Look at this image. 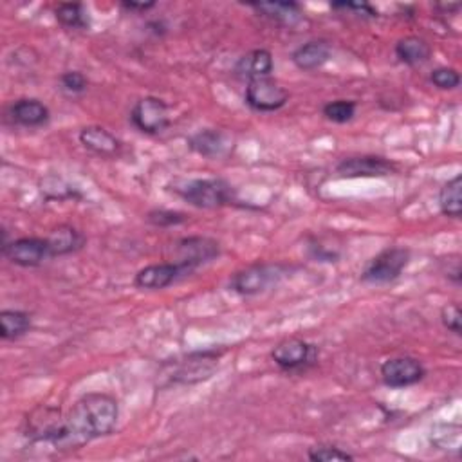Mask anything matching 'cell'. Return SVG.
I'll return each instance as SVG.
<instances>
[{"label":"cell","instance_id":"obj_1","mask_svg":"<svg viewBox=\"0 0 462 462\" xmlns=\"http://www.w3.org/2000/svg\"><path fill=\"white\" fill-rule=\"evenodd\" d=\"M120 418V404L112 395L91 392L82 395L64 418V425L54 448H82L91 441L114 432Z\"/></svg>","mask_w":462,"mask_h":462},{"label":"cell","instance_id":"obj_2","mask_svg":"<svg viewBox=\"0 0 462 462\" xmlns=\"http://www.w3.org/2000/svg\"><path fill=\"white\" fill-rule=\"evenodd\" d=\"M166 190L199 210H217L235 203V192L224 179H176Z\"/></svg>","mask_w":462,"mask_h":462},{"label":"cell","instance_id":"obj_3","mask_svg":"<svg viewBox=\"0 0 462 462\" xmlns=\"http://www.w3.org/2000/svg\"><path fill=\"white\" fill-rule=\"evenodd\" d=\"M287 271L283 264H253L229 278V289L241 297H255L278 285Z\"/></svg>","mask_w":462,"mask_h":462},{"label":"cell","instance_id":"obj_4","mask_svg":"<svg viewBox=\"0 0 462 462\" xmlns=\"http://www.w3.org/2000/svg\"><path fill=\"white\" fill-rule=\"evenodd\" d=\"M224 351H204V353H192L181 360L164 365V378L170 383H183L192 385L204 379H210L217 367L219 360L222 358Z\"/></svg>","mask_w":462,"mask_h":462},{"label":"cell","instance_id":"obj_5","mask_svg":"<svg viewBox=\"0 0 462 462\" xmlns=\"http://www.w3.org/2000/svg\"><path fill=\"white\" fill-rule=\"evenodd\" d=\"M410 250L392 246L378 253L363 269L362 280L370 285H385L397 280L410 264Z\"/></svg>","mask_w":462,"mask_h":462},{"label":"cell","instance_id":"obj_6","mask_svg":"<svg viewBox=\"0 0 462 462\" xmlns=\"http://www.w3.org/2000/svg\"><path fill=\"white\" fill-rule=\"evenodd\" d=\"M275 365L285 372H304L318 362V349L300 338H287L271 351Z\"/></svg>","mask_w":462,"mask_h":462},{"label":"cell","instance_id":"obj_7","mask_svg":"<svg viewBox=\"0 0 462 462\" xmlns=\"http://www.w3.org/2000/svg\"><path fill=\"white\" fill-rule=\"evenodd\" d=\"M397 171V164L383 155H356L345 157L336 164V173L341 179H374L388 178Z\"/></svg>","mask_w":462,"mask_h":462},{"label":"cell","instance_id":"obj_8","mask_svg":"<svg viewBox=\"0 0 462 462\" xmlns=\"http://www.w3.org/2000/svg\"><path fill=\"white\" fill-rule=\"evenodd\" d=\"M131 122L143 134L155 136L164 132L170 125L166 101L155 96H145L138 100L131 110Z\"/></svg>","mask_w":462,"mask_h":462},{"label":"cell","instance_id":"obj_9","mask_svg":"<svg viewBox=\"0 0 462 462\" xmlns=\"http://www.w3.org/2000/svg\"><path fill=\"white\" fill-rule=\"evenodd\" d=\"M244 101L257 112H276L289 101V91L271 76L259 78L248 82Z\"/></svg>","mask_w":462,"mask_h":462},{"label":"cell","instance_id":"obj_10","mask_svg":"<svg viewBox=\"0 0 462 462\" xmlns=\"http://www.w3.org/2000/svg\"><path fill=\"white\" fill-rule=\"evenodd\" d=\"M195 269L183 262H163L150 264L139 269L134 276V285L147 291H161V289L170 287L171 283L179 282L185 276H190Z\"/></svg>","mask_w":462,"mask_h":462},{"label":"cell","instance_id":"obj_11","mask_svg":"<svg viewBox=\"0 0 462 462\" xmlns=\"http://www.w3.org/2000/svg\"><path fill=\"white\" fill-rule=\"evenodd\" d=\"M381 379L390 388L414 386L426 376L425 365L414 356H395L381 363Z\"/></svg>","mask_w":462,"mask_h":462},{"label":"cell","instance_id":"obj_12","mask_svg":"<svg viewBox=\"0 0 462 462\" xmlns=\"http://www.w3.org/2000/svg\"><path fill=\"white\" fill-rule=\"evenodd\" d=\"M3 255L12 264L20 267H38L52 257L47 239L40 237H22L3 243Z\"/></svg>","mask_w":462,"mask_h":462},{"label":"cell","instance_id":"obj_13","mask_svg":"<svg viewBox=\"0 0 462 462\" xmlns=\"http://www.w3.org/2000/svg\"><path fill=\"white\" fill-rule=\"evenodd\" d=\"M178 262H183L192 269H197L203 264L215 260L220 255V246L217 241L208 237H188L178 243Z\"/></svg>","mask_w":462,"mask_h":462},{"label":"cell","instance_id":"obj_14","mask_svg":"<svg viewBox=\"0 0 462 462\" xmlns=\"http://www.w3.org/2000/svg\"><path fill=\"white\" fill-rule=\"evenodd\" d=\"M8 114L15 125L26 129L44 127L51 120L49 107L36 98H20L13 101L8 108Z\"/></svg>","mask_w":462,"mask_h":462},{"label":"cell","instance_id":"obj_15","mask_svg":"<svg viewBox=\"0 0 462 462\" xmlns=\"http://www.w3.org/2000/svg\"><path fill=\"white\" fill-rule=\"evenodd\" d=\"M332 54V45L325 38H315L302 45H299L293 54L291 60L300 71H316L322 69Z\"/></svg>","mask_w":462,"mask_h":462},{"label":"cell","instance_id":"obj_16","mask_svg":"<svg viewBox=\"0 0 462 462\" xmlns=\"http://www.w3.org/2000/svg\"><path fill=\"white\" fill-rule=\"evenodd\" d=\"M275 62H273V54L267 49H253L250 52H246L244 56L239 58V62L235 64V76L243 78V80H259V78H269L273 73Z\"/></svg>","mask_w":462,"mask_h":462},{"label":"cell","instance_id":"obj_17","mask_svg":"<svg viewBox=\"0 0 462 462\" xmlns=\"http://www.w3.org/2000/svg\"><path fill=\"white\" fill-rule=\"evenodd\" d=\"M80 143L96 155L114 157L122 152V141L100 125H89L80 131Z\"/></svg>","mask_w":462,"mask_h":462},{"label":"cell","instance_id":"obj_18","mask_svg":"<svg viewBox=\"0 0 462 462\" xmlns=\"http://www.w3.org/2000/svg\"><path fill=\"white\" fill-rule=\"evenodd\" d=\"M52 257H66L80 251L85 246V237L80 229L71 224H60L45 237Z\"/></svg>","mask_w":462,"mask_h":462},{"label":"cell","instance_id":"obj_19","mask_svg":"<svg viewBox=\"0 0 462 462\" xmlns=\"http://www.w3.org/2000/svg\"><path fill=\"white\" fill-rule=\"evenodd\" d=\"M394 51L399 58V62L409 68L423 66L432 58V45L425 38L414 35L397 40Z\"/></svg>","mask_w":462,"mask_h":462},{"label":"cell","instance_id":"obj_20","mask_svg":"<svg viewBox=\"0 0 462 462\" xmlns=\"http://www.w3.org/2000/svg\"><path fill=\"white\" fill-rule=\"evenodd\" d=\"M259 15L282 26H297L304 20V10L297 3H255L250 4Z\"/></svg>","mask_w":462,"mask_h":462},{"label":"cell","instance_id":"obj_21","mask_svg":"<svg viewBox=\"0 0 462 462\" xmlns=\"http://www.w3.org/2000/svg\"><path fill=\"white\" fill-rule=\"evenodd\" d=\"M188 145L194 152L204 155V157H220L229 152L231 148V139L226 132L215 131V129H206L197 134H194L188 139Z\"/></svg>","mask_w":462,"mask_h":462},{"label":"cell","instance_id":"obj_22","mask_svg":"<svg viewBox=\"0 0 462 462\" xmlns=\"http://www.w3.org/2000/svg\"><path fill=\"white\" fill-rule=\"evenodd\" d=\"M31 315L19 309L0 311V338L4 341H15L26 336L31 329Z\"/></svg>","mask_w":462,"mask_h":462},{"label":"cell","instance_id":"obj_23","mask_svg":"<svg viewBox=\"0 0 462 462\" xmlns=\"http://www.w3.org/2000/svg\"><path fill=\"white\" fill-rule=\"evenodd\" d=\"M439 208L442 215L450 219H460L462 215V176L457 173L453 179L444 183L439 192Z\"/></svg>","mask_w":462,"mask_h":462},{"label":"cell","instance_id":"obj_24","mask_svg":"<svg viewBox=\"0 0 462 462\" xmlns=\"http://www.w3.org/2000/svg\"><path fill=\"white\" fill-rule=\"evenodd\" d=\"M54 17L68 29H87L89 28V13L80 3H60L54 8Z\"/></svg>","mask_w":462,"mask_h":462},{"label":"cell","instance_id":"obj_25","mask_svg":"<svg viewBox=\"0 0 462 462\" xmlns=\"http://www.w3.org/2000/svg\"><path fill=\"white\" fill-rule=\"evenodd\" d=\"M358 110V103L354 100H334L323 105V116L325 120L338 123V125H345L354 120Z\"/></svg>","mask_w":462,"mask_h":462},{"label":"cell","instance_id":"obj_26","mask_svg":"<svg viewBox=\"0 0 462 462\" xmlns=\"http://www.w3.org/2000/svg\"><path fill=\"white\" fill-rule=\"evenodd\" d=\"M309 460L313 462H338V460H354L356 457L346 450H341L334 444H316L307 451Z\"/></svg>","mask_w":462,"mask_h":462},{"label":"cell","instance_id":"obj_27","mask_svg":"<svg viewBox=\"0 0 462 462\" xmlns=\"http://www.w3.org/2000/svg\"><path fill=\"white\" fill-rule=\"evenodd\" d=\"M42 192L45 194L47 199H58V201L80 197V194L75 188H71L64 179L54 176L42 181Z\"/></svg>","mask_w":462,"mask_h":462},{"label":"cell","instance_id":"obj_28","mask_svg":"<svg viewBox=\"0 0 462 462\" xmlns=\"http://www.w3.org/2000/svg\"><path fill=\"white\" fill-rule=\"evenodd\" d=\"M147 220L155 226V227H171V226H179L185 224L188 220V215L183 211H176V210H152L147 215Z\"/></svg>","mask_w":462,"mask_h":462},{"label":"cell","instance_id":"obj_29","mask_svg":"<svg viewBox=\"0 0 462 462\" xmlns=\"http://www.w3.org/2000/svg\"><path fill=\"white\" fill-rule=\"evenodd\" d=\"M60 89L69 96H80L89 89V80L80 71H66L60 76Z\"/></svg>","mask_w":462,"mask_h":462},{"label":"cell","instance_id":"obj_30","mask_svg":"<svg viewBox=\"0 0 462 462\" xmlns=\"http://www.w3.org/2000/svg\"><path fill=\"white\" fill-rule=\"evenodd\" d=\"M430 82L441 91H453L460 85V75L453 68H437L432 71Z\"/></svg>","mask_w":462,"mask_h":462},{"label":"cell","instance_id":"obj_31","mask_svg":"<svg viewBox=\"0 0 462 462\" xmlns=\"http://www.w3.org/2000/svg\"><path fill=\"white\" fill-rule=\"evenodd\" d=\"M441 322H442L444 329H448L455 336L462 334V311L457 304H448L442 307Z\"/></svg>","mask_w":462,"mask_h":462},{"label":"cell","instance_id":"obj_32","mask_svg":"<svg viewBox=\"0 0 462 462\" xmlns=\"http://www.w3.org/2000/svg\"><path fill=\"white\" fill-rule=\"evenodd\" d=\"M331 8L353 12L358 17H365V19H378V12L369 3H332Z\"/></svg>","mask_w":462,"mask_h":462},{"label":"cell","instance_id":"obj_33","mask_svg":"<svg viewBox=\"0 0 462 462\" xmlns=\"http://www.w3.org/2000/svg\"><path fill=\"white\" fill-rule=\"evenodd\" d=\"M122 8L131 13H147L155 8V3H134V0H125V3H122Z\"/></svg>","mask_w":462,"mask_h":462}]
</instances>
